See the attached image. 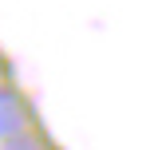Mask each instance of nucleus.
Returning <instances> with one entry per match:
<instances>
[{"label":"nucleus","mask_w":154,"mask_h":150,"mask_svg":"<svg viewBox=\"0 0 154 150\" xmlns=\"http://www.w3.org/2000/svg\"><path fill=\"white\" fill-rule=\"evenodd\" d=\"M20 130H24V107L8 87H0V142L20 134Z\"/></svg>","instance_id":"obj_1"},{"label":"nucleus","mask_w":154,"mask_h":150,"mask_svg":"<svg viewBox=\"0 0 154 150\" xmlns=\"http://www.w3.org/2000/svg\"><path fill=\"white\" fill-rule=\"evenodd\" d=\"M0 150H44V142H40L36 134L20 130V134H12V138H4V142H0Z\"/></svg>","instance_id":"obj_2"}]
</instances>
